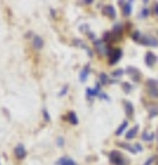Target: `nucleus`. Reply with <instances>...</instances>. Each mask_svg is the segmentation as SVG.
Instances as JSON below:
<instances>
[{
    "label": "nucleus",
    "instance_id": "1",
    "mask_svg": "<svg viewBox=\"0 0 158 165\" xmlns=\"http://www.w3.org/2000/svg\"><path fill=\"white\" fill-rule=\"evenodd\" d=\"M109 160H110L111 164H114V165H128V160H126L120 151H117V150L110 151V154H109Z\"/></svg>",
    "mask_w": 158,
    "mask_h": 165
},
{
    "label": "nucleus",
    "instance_id": "2",
    "mask_svg": "<svg viewBox=\"0 0 158 165\" xmlns=\"http://www.w3.org/2000/svg\"><path fill=\"white\" fill-rule=\"evenodd\" d=\"M107 58H109V65H116L122 58V50L121 48H110Z\"/></svg>",
    "mask_w": 158,
    "mask_h": 165
},
{
    "label": "nucleus",
    "instance_id": "3",
    "mask_svg": "<svg viewBox=\"0 0 158 165\" xmlns=\"http://www.w3.org/2000/svg\"><path fill=\"white\" fill-rule=\"evenodd\" d=\"M146 89H147V94L151 98H158V81H155L153 78H148L147 82H146Z\"/></svg>",
    "mask_w": 158,
    "mask_h": 165
},
{
    "label": "nucleus",
    "instance_id": "4",
    "mask_svg": "<svg viewBox=\"0 0 158 165\" xmlns=\"http://www.w3.org/2000/svg\"><path fill=\"white\" fill-rule=\"evenodd\" d=\"M94 46H95V50L96 52L99 54V55H107L109 54V50H110V47L106 44L105 41L102 40V39H96L94 41Z\"/></svg>",
    "mask_w": 158,
    "mask_h": 165
},
{
    "label": "nucleus",
    "instance_id": "5",
    "mask_svg": "<svg viewBox=\"0 0 158 165\" xmlns=\"http://www.w3.org/2000/svg\"><path fill=\"white\" fill-rule=\"evenodd\" d=\"M125 73L131 76V78H132V81L133 82L140 81V78H142V74H140V72H139V69H136L135 66H128L125 69Z\"/></svg>",
    "mask_w": 158,
    "mask_h": 165
},
{
    "label": "nucleus",
    "instance_id": "6",
    "mask_svg": "<svg viewBox=\"0 0 158 165\" xmlns=\"http://www.w3.org/2000/svg\"><path fill=\"white\" fill-rule=\"evenodd\" d=\"M157 55L154 54L153 51H147L146 52V55H144V63H146V66L148 67H153L155 63H157Z\"/></svg>",
    "mask_w": 158,
    "mask_h": 165
},
{
    "label": "nucleus",
    "instance_id": "7",
    "mask_svg": "<svg viewBox=\"0 0 158 165\" xmlns=\"http://www.w3.org/2000/svg\"><path fill=\"white\" fill-rule=\"evenodd\" d=\"M139 43L143 44V46H147V47H158V40L153 36H142V39H140Z\"/></svg>",
    "mask_w": 158,
    "mask_h": 165
},
{
    "label": "nucleus",
    "instance_id": "8",
    "mask_svg": "<svg viewBox=\"0 0 158 165\" xmlns=\"http://www.w3.org/2000/svg\"><path fill=\"white\" fill-rule=\"evenodd\" d=\"M14 153H15V157L18 160H23L25 157H26V150L25 147L22 146V144H18L15 149H14Z\"/></svg>",
    "mask_w": 158,
    "mask_h": 165
},
{
    "label": "nucleus",
    "instance_id": "9",
    "mask_svg": "<svg viewBox=\"0 0 158 165\" xmlns=\"http://www.w3.org/2000/svg\"><path fill=\"white\" fill-rule=\"evenodd\" d=\"M103 14H105L106 17H109V18H111V19H113V18H116V8H114V7H113V6H110V4H107V6H105V7H103Z\"/></svg>",
    "mask_w": 158,
    "mask_h": 165
},
{
    "label": "nucleus",
    "instance_id": "10",
    "mask_svg": "<svg viewBox=\"0 0 158 165\" xmlns=\"http://www.w3.org/2000/svg\"><path fill=\"white\" fill-rule=\"evenodd\" d=\"M124 109H125V114L131 119L132 116H133V113H135V109H133V105H132L131 102H128V101H125L124 102Z\"/></svg>",
    "mask_w": 158,
    "mask_h": 165
},
{
    "label": "nucleus",
    "instance_id": "11",
    "mask_svg": "<svg viewBox=\"0 0 158 165\" xmlns=\"http://www.w3.org/2000/svg\"><path fill=\"white\" fill-rule=\"evenodd\" d=\"M137 131H139V125H133L128 132H126V140H131V139H133V138H136V135H137Z\"/></svg>",
    "mask_w": 158,
    "mask_h": 165
},
{
    "label": "nucleus",
    "instance_id": "12",
    "mask_svg": "<svg viewBox=\"0 0 158 165\" xmlns=\"http://www.w3.org/2000/svg\"><path fill=\"white\" fill-rule=\"evenodd\" d=\"M88 74H90V65H85V66L83 67V70L80 72V81H81V82L87 81Z\"/></svg>",
    "mask_w": 158,
    "mask_h": 165
},
{
    "label": "nucleus",
    "instance_id": "13",
    "mask_svg": "<svg viewBox=\"0 0 158 165\" xmlns=\"http://www.w3.org/2000/svg\"><path fill=\"white\" fill-rule=\"evenodd\" d=\"M132 1H125V4L122 6V15L124 17H129L132 12Z\"/></svg>",
    "mask_w": 158,
    "mask_h": 165
},
{
    "label": "nucleus",
    "instance_id": "14",
    "mask_svg": "<svg viewBox=\"0 0 158 165\" xmlns=\"http://www.w3.org/2000/svg\"><path fill=\"white\" fill-rule=\"evenodd\" d=\"M43 44H44V41H43V39L40 36H34V37H33V47H34V50L40 51V50L43 48Z\"/></svg>",
    "mask_w": 158,
    "mask_h": 165
},
{
    "label": "nucleus",
    "instance_id": "15",
    "mask_svg": "<svg viewBox=\"0 0 158 165\" xmlns=\"http://www.w3.org/2000/svg\"><path fill=\"white\" fill-rule=\"evenodd\" d=\"M154 138H155V135H154V132H151V131H143L142 134V139L144 140V142H151V140H154Z\"/></svg>",
    "mask_w": 158,
    "mask_h": 165
},
{
    "label": "nucleus",
    "instance_id": "16",
    "mask_svg": "<svg viewBox=\"0 0 158 165\" xmlns=\"http://www.w3.org/2000/svg\"><path fill=\"white\" fill-rule=\"evenodd\" d=\"M117 146H118V147H122V149H125V150H128V151H131L132 154H136V153H137L136 150H135V146H131V144L125 143V142H120V143H117Z\"/></svg>",
    "mask_w": 158,
    "mask_h": 165
},
{
    "label": "nucleus",
    "instance_id": "17",
    "mask_svg": "<svg viewBox=\"0 0 158 165\" xmlns=\"http://www.w3.org/2000/svg\"><path fill=\"white\" fill-rule=\"evenodd\" d=\"M122 32H124V26H122V24H116V25L113 26V31H111V33H114L116 36L121 37L122 36Z\"/></svg>",
    "mask_w": 158,
    "mask_h": 165
},
{
    "label": "nucleus",
    "instance_id": "18",
    "mask_svg": "<svg viewBox=\"0 0 158 165\" xmlns=\"http://www.w3.org/2000/svg\"><path fill=\"white\" fill-rule=\"evenodd\" d=\"M148 116L153 119V117H157L158 116V105L157 103H154V105H151V106H148Z\"/></svg>",
    "mask_w": 158,
    "mask_h": 165
},
{
    "label": "nucleus",
    "instance_id": "19",
    "mask_svg": "<svg viewBox=\"0 0 158 165\" xmlns=\"http://www.w3.org/2000/svg\"><path fill=\"white\" fill-rule=\"evenodd\" d=\"M66 119L70 124H73V125H77L79 124V119H77V114L74 113V112H70V113L66 116Z\"/></svg>",
    "mask_w": 158,
    "mask_h": 165
},
{
    "label": "nucleus",
    "instance_id": "20",
    "mask_svg": "<svg viewBox=\"0 0 158 165\" xmlns=\"http://www.w3.org/2000/svg\"><path fill=\"white\" fill-rule=\"evenodd\" d=\"M126 127H128V121H126V120H124V121L121 123V125H120V127L117 128V131H116V135H117V136H120V135L124 134V131L126 129Z\"/></svg>",
    "mask_w": 158,
    "mask_h": 165
},
{
    "label": "nucleus",
    "instance_id": "21",
    "mask_svg": "<svg viewBox=\"0 0 158 165\" xmlns=\"http://www.w3.org/2000/svg\"><path fill=\"white\" fill-rule=\"evenodd\" d=\"M99 82L102 85H106V84H110V78L106 73H100L99 74Z\"/></svg>",
    "mask_w": 158,
    "mask_h": 165
},
{
    "label": "nucleus",
    "instance_id": "22",
    "mask_svg": "<svg viewBox=\"0 0 158 165\" xmlns=\"http://www.w3.org/2000/svg\"><path fill=\"white\" fill-rule=\"evenodd\" d=\"M58 165H77V164H76L73 160L68 158V157H63V158H61V160L58 161Z\"/></svg>",
    "mask_w": 158,
    "mask_h": 165
},
{
    "label": "nucleus",
    "instance_id": "23",
    "mask_svg": "<svg viewBox=\"0 0 158 165\" xmlns=\"http://www.w3.org/2000/svg\"><path fill=\"white\" fill-rule=\"evenodd\" d=\"M100 91L99 89H96V88H87V95H88V98H92V96H99Z\"/></svg>",
    "mask_w": 158,
    "mask_h": 165
},
{
    "label": "nucleus",
    "instance_id": "24",
    "mask_svg": "<svg viewBox=\"0 0 158 165\" xmlns=\"http://www.w3.org/2000/svg\"><path fill=\"white\" fill-rule=\"evenodd\" d=\"M121 87H122V89H124V92L125 94H129L132 91V84H129V82H126V81L121 82Z\"/></svg>",
    "mask_w": 158,
    "mask_h": 165
},
{
    "label": "nucleus",
    "instance_id": "25",
    "mask_svg": "<svg viewBox=\"0 0 158 165\" xmlns=\"http://www.w3.org/2000/svg\"><path fill=\"white\" fill-rule=\"evenodd\" d=\"M124 73H125V70H122V69H117V70H114V72L111 73V76H113V77H114V80H116V78L121 77Z\"/></svg>",
    "mask_w": 158,
    "mask_h": 165
},
{
    "label": "nucleus",
    "instance_id": "26",
    "mask_svg": "<svg viewBox=\"0 0 158 165\" xmlns=\"http://www.w3.org/2000/svg\"><path fill=\"white\" fill-rule=\"evenodd\" d=\"M140 39H142V33H140L139 31H135L133 33H132V40L133 41H137V43H139Z\"/></svg>",
    "mask_w": 158,
    "mask_h": 165
},
{
    "label": "nucleus",
    "instance_id": "27",
    "mask_svg": "<svg viewBox=\"0 0 158 165\" xmlns=\"http://www.w3.org/2000/svg\"><path fill=\"white\" fill-rule=\"evenodd\" d=\"M148 14H150V11H148V8H147V7H144V8L142 10V12H140V17H142V18H147Z\"/></svg>",
    "mask_w": 158,
    "mask_h": 165
},
{
    "label": "nucleus",
    "instance_id": "28",
    "mask_svg": "<svg viewBox=\"0 0 158 165\" xmlns=\"http://www.w3.org/2000/svg\"><path fill=\"white\" fill-rule=\"evenodd\" d=\"M43 116H44V120H46V121H50V113L47 112L46 107L43 109Z\"/></svg>",
    "mask_w": 158,
    "mask_h": 165
},
{
    "label": "nucleus",
    "instance_id": "29",
    "mask_svg": "<svg viewBox=\"0 0 158 165\" xmlns=\"http://www.w3.org/2000/svg\"><path fill=\"white\" fill-rule=\"evenodd\" d=\"M68 89H69V87H68V85H65V87L61 89V92H59L58 95H59V96H65V95H66V92H68Z\"/></svg>",
    "mask_w": 158,
    "mask_h": 165
},
{
    "label": "nucleus",
    "instance_id": "30",
    "mask_svg": "<svg viewBox=\"0 0 158 165\" xmlns=\"http://www.w3.org/2000/svg\"><path fill=\"white\" fill-rule=\"evenodd\" d=\"M57 144H58L59 147H62L63 144H65V140H63L62 136H58V138H57Z\"/></svg>",
    "mask_w": 158,
    "mask_h": 165
},
{
    "label": "nucleus",
    "instance_id": "31",
    "mask_svg": "<svg viewBox=\"0 0 158 165\" xmlns=\"http://www.w3.org/2000/svg\"><path fill=\"white\" fill-rule=\"evenodd\" d=\"M99 98L100 99H105V101H107V102H110V98H109V96H107L105 92H100L99 94Z\"/></svg>",
    "mask_w": 158,
    "mask_h": 165
},
{
    "label": "nucleus",
    "instance_id": "32",
    "mask_svg": "<svg viewBox=\"0 0 158 165\" xmlns=\"http://www.w3.org/2000/svg\"><path fill=\"white\" fill-rule=\"evenodd\" d=\"M154 161H155V157H150V158H147V161H146L143 165H151Z\"/></svg>",
    "mask_w": 158,
    "mask_h": 165
},
{
    "label": "nucleus",
    "instance_id": "33",
    "mask_svg": "<svg viewBox=\"0 0 158 165\" xmlns=\"http://www.w3.org/2000/svg\"><path fill=\"white\" fill-rule=\"evenodd\" d=\"M80 31H81V32H85V33H90L88 25H81V26H80Z\"/></svg>",
    "mask_w": 158,
    "mask_h": 165
},
{
    "label": "nucleus",
    "instance_id": "34",
    "mask_svg": "<svg viewBox=\"0 0 158 165\" xmlns=\"http://www.w3.org/2000/svg\"><path fill=\"white\" fill-rule=\"evenodd\" d=\"M135 150H136V151H142V150H143L142 144H140V143H136V144H135Z\"/></svg>",
    "mask_w": 158,
    "mask_h": 165
},
{
    "label": "nucleus",
    "instance_id": "35",
    "mask_svg": "<svg viewBox=\"0 0 158 165\" xmlns=\"http://www.w3.org/2000/svg\"><path fill=\"white\" fill-rule=\"evenodd\" d=\"M88 37H90L91 40H94V41H95V33H92V32H90V33H88Z\"/></svg>",
    "mask_w": 158,
    "mask_h": 165
},
{
    "label": "nucleus",
    "instance_id": "36",
    "mask_svg": "<svg viewBox=\"0 0 158 165\" xmlns=\"http://www.w3.org/2000/svg\"><path fill=\"white\" fill-rule=\"evenodd\" d=\"M154 12L158 15V3H154Z\"/></svg>",
    "mask_w": 158,
    "mask_h": 165
},
{
    "label": "nucleus",
    "instance_id": "37",
    "mask_svg": "<svg viewBox=\"0 0 158 165\" xmlns=\"http://www.w3.org/2000/svg\"><path fill=\"white\" fill-rule=\"evenodd\" d=\"M33 36V33H32V32H28L26 35H25V37H32Z\"/></svg>",
    "mask_w": 158,
    "mask_h": 165
},
{
    "label": "nucleus",
    "instance_id": "38",
    "mask_svg": "<svg viewBox=\"0 0 158 165\" xmlns=\"http://www.w3.org/2000/svg\"><path fill=\"white\" fill-rule=\"evenodd\" d=\"M84 3H85V4H92V3H94V1H92V0H85Z\"/></svg>",
    "mask_w": 158,
    "mask_h": 165
},
{
    "label": "nucleus",
    "instance_id": "39",
    "mask_svg": "<svg viewBox=\"0 0 158 165\" xmlns=\"http://www.w3.org/2000/svg\"><path fill=\"white\" fill-rule=\"evenodd\" d=\"M157 138H158V134H157Z\"/></svg>",
    "mask_w": 158,
    "mask_h": 165
},
{
    "label": "nucleus",
    "instance_id": "40",
    "mask_svg": "<svg viewBox=\"0 0 158 165\" xmlns=\"http://www.w3.org/2000/svg\"><path fill=\"white\" fill-rule=\"evenodd\" d=\"M0 165H1V164H0Z\"/></svg>",
    "mask_w": 158,
    "mask_h": 165
}]
</instances>
